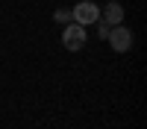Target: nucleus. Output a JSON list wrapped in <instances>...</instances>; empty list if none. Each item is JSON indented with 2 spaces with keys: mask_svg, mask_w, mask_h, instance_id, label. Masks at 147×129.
I'll use <instances>...</instances> for the list:
<instances>
[{
  "mask_svg": "<svg viewBox=\"0 0 147 129\" xmlns=\"http://www.w3.org/2000/svg\"><path fill=\"white\" fill-rule=\"evenodd\" d=\"M106 41H109V47H112L115 53H129V50H132V41H136V35H132L129 27L118 23V27H109Z\"/></svg>",
  "mask_w": 147,
  "mask_h": 129,
  "instance_id": "nucleus-1",
  "label": "nucleus"
},
{
  "mask_svg": "<svg viewBox=\"0 0 147 129\" xmlns=\"http://www.w3.org/2000/svg\"><path fill=\"white\" fill-rule=\"evenodd\" d=\"M85 41H88V32H85V27H80V23H65V29H62V47L71 53H80Z\"/></svg>",
  "mask_w": 147,
  "mask_h": 129,
  "instance_id": "nucleus-2",
  "label": "nucleus"
},
{
  "mask_svg": "<svg viewBox=\"0 0 147 129\" xmlns=\"http://www.w3.org/2000/svg\"><path fill=\"white\" fill-rule=\"evenodd\" d=\"M71 18H74V23H80V27H91V23L100 21V6L91 3V0H82V3H77L71 9Z\"/></svg>",
  "mask_w": 147,
  "mask_h": 129,
  "instance_id": "nucleus-3",
  "label": "nucleus"
},
{
  "mask_svg": "<svg viewBox=\"0 0 147 129\" xmlns=\"http://www.w3.org/2000/svg\"><path fill=\"white\" fill-rule=\"evenodd\" d=\"M100 21L106 27H118V23H124V6L118 3V0H109V3L100 9Z\"/></svg>",
  "mask_w": 147,
  "mask_h": 129,
  "instance_id": "nucleus-4",
  "label": "nucleus"
},
{
  "mask_svg": "<svg viewBox=\"0 0 147 129\" xmlns=\"http://www.w3.org/2000/svg\"><path fill=\"white\" fill-rule=\"evenodd\" d=\"M53 21H56V23H71V21H74V18H71V9H56V12H53Z\"/></svg>",
  "mask_w": 147,
  "mask_h": 129,
  "instance_id": "nucleus-5",
  "label": "nucleus"
},
{
  "mask_svg": "<svg viewBox=\"0 0 147 129\" xmlns=\"http://www.w3.org/2000/svg\"><path fill=\"white\" fill-rule=\"evenodd\" d=\"M97 23H100V27H97V38H103V41H106V35H109V27H106L103 21H97Z\"/></svg>",
  "mask_w": 147,
  "mask_h": 129,
  "instance_id": "nucleus-6",
  "label": "nucleus"
}]
</instances>
